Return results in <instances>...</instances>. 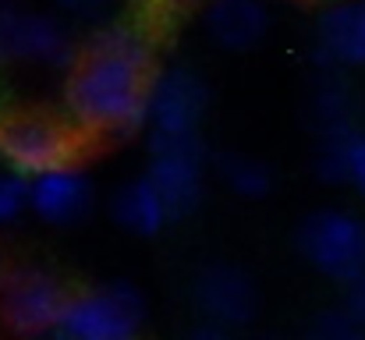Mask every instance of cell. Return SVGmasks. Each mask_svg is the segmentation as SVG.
Instances as JSON below:
<instances>
[{"mask_svg": "<svg viewBox=\"0 0 365 340\" xmlns=\"http://www.w3.org/2000/svg\"><path fill=\"white\" fill-rule=\"evenodd\" d=\"M344 305H348V309H351V312H355V316H359V319L365 323V273L359 277V280H355V284H348Z\"/></svg>", "mask_w": 365, "mask_h": 340, "instance_id": "obj_20", "label": "cell"}, {"mask_svg": "<svg viewBox=\"0 0 365 340\" xmlns=\"http://www.w3.org/2000/svg\"><path fill=\"white\" fill-rule=\"evenodd\" d=\"M213 103L210 82L188 64L156 68L149 78V128L153 131H202Z\"/></svg>", "mask_w": 365, "mask_h": 340, "instance_id": "obj_9", "label": "cell"}, {"mask_svg": "<svg viewBox=\"0 0 365 340\" xmlns=\"http://www.w3.org/2000/svg\"><path fill=\"white\" fill-rule=\"evenodd\" d=\"M365 334V323L341 302L334 309H323L312 316L309 323V337H319V340H351V337H362Z\"/></svg>", "mask_w": 365, "mask_h": 340, "instance_id": "obj_18", "label": "cell"}, {"mask_svg": "<svg viewBox=\"0 0 365 340\" xmlns=\"http://www.w3.org/2000/svg\"><path fill=\"white\" fill-rule=\"evenodd\" d=\"M294 248L309 269L348 287L365 273V217L341 206L312 210L294 227Z\"/></svg>", "mask_w": 365, "mask_h": 340, "instance_id": "obj_3", "label": "cell"}, {"mask_svg": "<svg viewBox=\"0 0 365 340\" xmlns=\"http://www.w3.org/2000/svg\"><path fill=\"white\" fill-rule=\"evenodd\" d=\"M153 43L145 32L100 21L64 82V107L86 135L131 138L149 128Z\"/></svg>", "mask_w": 365, "mask_h": 340, "instance_id": "obj_1", "label": "cell"}, {"mask_svg": "<svg viewBox=\"0 0 365 340\" xmlns=\"http://www.w3.org/2000/svg\"><path fill=\"white\" fill-rule=\"evenodd\" d=\"M82 57V43L64 14L25 7L21 0H0V68L32 64L46 71H71Z\"/></svg>", "mask_w": 365, "mask_h": 340, "instance_id": "obj_2", "label": "cell"}, {"mask_svg": "<svg viewBox=\"0 0 365 340\" xmlns=\"http://www.w3.org/2000/svg\"><path fill=\"white\" fill-rule=\"evenodd\" d=\"M273 29V11L266 0H206L202 32L213 46L227 53L255 50Z\"/></svg>", "mask_w": 365, "mask_h": 340, "instance_id": "obj_11", "label": "cell"}, {"mask_svg": "<svg viewBox=\"0 0 365 340\" xmlns=\"http://www.w3.org/2000/svg\"><path fill=\"white\" fill-rule=\"evenodd\" d=\"M110 217L131 237H160L167 224H174V217H170L163 195L156 192V185L149 181V174L124 181L110 195Z\"/></svg>", "mask_w": 365, "mask_h": 340, "instance_id": "obj_15", "label": "cell"}, {"mask_svg": "<svg viewBox=\"0 0 365 340\" xmlns=\"http://www.w3.org/2000/svg\"><path fill=\"white\" fill-rule=\"evenodd\" d=\"M312 174L327 188H351L365 199V124L344 135L316 138Z\"/></svg>", "mask_w": 365, "mask_h": 340, "instance_id": "obj_14", "label": "cell"}, {"mask_svg": "<svg viewBox=\"0 0 365 340\" xmlns=\"http://www.w3.org/2000/svg\"><path fill=\"white\" fill-rule=\"evenodd\" d=\"M75 156H78V135L64 120L36 110L0 117V163L4 167L36 177Z\"/></svg>", "mask_w": 365, "mask_h": 340, "instance_id": "obj_7", "label": "cell"}, {"mask_svg": "<svg viewBox=\"0 0 365 340\" xmlns=\"http://www.w3.org/2000/svg\"><path fill=\"white\" fill-rule=\"evenodd\" d=\"M188 302L195 319H210L220 323L224 330H238L248 326L259 316V287L252 280V273L235 266V262H210L192 277L188 287Z\"/></svg>", "mask_w": 365, "mask_h": 340, "instance_id": "obj_8", "label": "cell"}, {"mask_svg": "<svg viewBox=\"0 0 365 340\" xmlns=\"http://www.w3.org/2000/svg\"><path fill=\"white\" fill-rule=\"evenodd\" d=\"M25 213H32V177L21 170H0V227H14Z\"/></svg>", "mask_w": 365, "mask_h": 340, "instance_id": "obj_17", "label": "cell"}, {"mask_svg": "<svg viewBox=\"0 0 365 340\" xmlns=\"http://www.w3.org/2000/svg\"><path fill=\"white\" fill-rule=\"evenodd\" d=\"M7 269H11V266H7V259H4V252H0V287H4V277H7Z\"/></svg>", "mask_w": 365, "mask_h": 340, "instance_id": "obj_22", "label": "cell"}, {"mask_svg": "<svg viewBox=\"0 0 365 340\" xmlns=\"http://www.w3.org/2000/svg\"><path fill=\"white\" fill-rule=\"evenodd\" d=\"M68 294L57 273L32 262L11 266L0 287V326L14 337H53Z\"/></svg>", "mask_w": 365, "mask_h": 340, "instance_id": "obj_6", "label": "cell"}, {"mask_svg": "<svg viewBox=\"0 0 365 340\" xmlns=\"http://www.w3.org/2000/svg\"><path fill=\"white\" fill-rule=\"evenodd\" d=\"M362 96L351 86L348 71L319 68V78L312 82L309 100H305V120H309L312 135L327 138V135L355 131V128H362Z\"/></svg>", "mask_w": 365, "mask_h": 340, "instance_id": "obj_13", "label": "cell"}, {"mask_svg": "<svg viewBox=\"0 0 365 340\" xmlns=\"http://www.w3.org/2000/svg\"><path fill=\"white\" fill-rule=\"evenodd\" d=\"M213 170H217L220 185H224L231 195L248 199V202L266 199V195L273 192V185H277L273 167H269L266 160H259V156H248V153H224V156H217Z\"/></svg>", "mask_w": 365, "mask_h": 340, "instance_id": "obj_16", "label": "cell"}, {"mask_svg": "<svg viewBox=\"0 0 365 340\" xmlns=\"http://www.w3.org/2000/svg\"><path fill=\"white\" fill-rule=\"evenodd\" d=\"M149 181L163 195L174 220L199 213L206 199V138L202 131H153L149 128Z\"/></svg>", "mask_w": 365, "mask_h": 340, "instance_id": "obj_5", "label": "cell"}, {"mask_svg": "<svg viewBox=\"0 0 365 340\" xmlns=\"http://www.w3.org/2000/svg\"><path fill=\"white\" fill-rule=\"evenodd\" d=\"M206 0H153V7L160 11V14H185V11H192V7H202Z\"/></svg>", "mask_w": 365, "mask_h": 340, "instance_id": "obj_21", "label": "cell"}, {"mask_svg": "<svg viewBox=\"0 0 365 340\" xmlns=\"http://www.w3.org/2000/svg\"><path fill=\"white\" fill-rule=\"evenodd\" d=\"M96 206V185L82 163L68 160L32 177V217L46 227L82 224Z\"/></svg>", "mask_w": 365, "mask_h": 340, "instance_id": "obj_10", "label": "cell"}, {"mask_svg": "<svg viewBox=\"0 0 365 340\" xmlns=\"http://www.w3.org/2000/svg\"><path fill=\"white\" fill-rule=\"evenodd\" d=\"M316 64L341 71L365 68V0H341L319 14Z\"/></svg>", "mask_w": 365, "mask_h": 340, "instance_id": "obj_12", "label": "cell"}, {"mask_svg": "<svg viewBox=\"0 0 365 340\" xmlns=\"http://www.w3.org/2000/svg\"><path fill=\"white\" fill-rule=\"evenodd\" d=\"M145 326V298L128 280H107L68 294L57 334L61 340H131Z\"/></svg>", "mask_w": 365, "mask_h": 340, "instance_id": "obj_4", "label": "cell"}, {"mask_svg": "<svg viewBox=\"0 0 365 340\" xmlns=\"http://www.w3.org/2000/svg\"><path fill=\"white\" fill-rule=\"evenodd\" d=\"M64 18H71V21H89V25H100V21H107L114 11H118V4L121 0H50Z\"/></svg>", "mask_w": 365, "mask_h": 340, "instance_id": "obj_19", "label": "cell"}]
</instances>
